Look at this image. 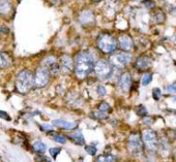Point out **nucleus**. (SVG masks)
<instances>
[{
	"mask_svg": "<svg viewBox=\"0 0 176 162\" xmlns=\"http://www.w3.org/2000/svg\"><path fill=\"white\" fill-rule=\"evenodd\" d=\"M93 56L87 51L77 53L74 58V73L79 80H84L94 69Z\"/></svg>",
	"mask_w": 176,
	"mask_h": 162,
	"instance_id": "f257e3e1",
	"label": "nucleus"
},
{
	"mask_svg": "<svg viewBox=\"0 0 176 162\" xmlns=\"http://www.w3.org/2000/svg\"><path fill=\"white\" fill-rule=\"evenodd\" d=\"M126 149L130 153L131 156L133 157H141L144 152V145L142 141L141 133L135 131L128 135V141H126Z\"/></svg>",
	"mask_w": 176,
	"mask_h": 162,
	"instance_id": "f03ea898",
	"label": "nucleus"
},
{
	"mask_svg": "<svg viewBox=\"0 0 176 162\" xmlns=\"http://www.w3.org/2000/svg\"><path fill=\"white\" fill-rule=\"evenodd\" d=\"M34 86L33 84V75L28 69H23L17 75L16 78V88L17 91L21 94H26Z\"/></svg>",
	"mask_w": 176,
	"mask_h": 162,
	"instance_id": "7ed1b4c3",
	"label": "nucleus"
},
{
	"mask_svg": "<svg viewBox=\"0 0 176 162\" xmlns=\"http://www.w3.org/2000/svg\"><path fill=\"white\" fill-rule=\"evenodd\" d=\"M142 141H143L144 149L148 153H155L159 151L160 137L154 130L150 128H146L142 131Z\"/></svg>",
	"mask_w": 176,
	"mask_h": 162,
	"instance_id": "20e7f679",
	"label": "nucleus"
},
{
	"mask_svg": "<svg viewBox=\"0 0 176 162\" xmlns=\"http://www.w3.org/2000/svg\"><path fill=\"white\" fill-rule=\"evenodd\" d=\"M96 46L98 49L100 50L103 54H113L115 50L117 48V40L112 36L111 34H108V33H104L101 34L98 37L96 40Z\"/></svg>",
	"mask_w": 176,
	"mask_h": 162,
	"instance_id": "39448f33",
	"label": "nucleus"
},
{
	"mask_svg": "<svg viewBox=\"0 0 176 162\" xmlns=\"http://www.w3.org/2000/svg\"><path fill=\"white\" fill-rule=\"evenodd\" d=\"M94 73L98 80H107L111 76L113 69H112V64L107 60L100 59L94 64Z\"/></svg>",
	"mask_w": 176,
	"mask_h": 162,
	"instance_id": "423d86ee",
	"label": "nucleus"
},
{
	"mask_svg": "<svg viewBox=\"0 0 176 162\" xmlns=\"http://www.w3.org/2000/svg\"><path fill=\"white\" fill-rule=\"evenodd\" d=\"M51 73L47 67L38 66L35 69V72L33 75V84H34L35 88H44L48 85L49 81H50Z\"/></svg>",
	"mask_w": 176,
	"mask_h": 162,
	"instance_id": "0eeeda50",
	"label": "nucleus"
},
{
	"mask_svg": "<svg viewBox=\"0 0 176 162\" xmlns=\"http://www.w3.org/2000/svg\"><path fill=\"white\" fill-rule=\"evenodd\" d=\"M132 61V56L128 52H117V53L112 54L111 58H110V63L113 66L118 67V68H123L126 67Z\"/></svg>",
	"mask_w": 176,
	"mask_h": 162,
	"instance_id": "6e6552de",
	"label": "nucleus"
},
{
	"mask_svg": "<svg viewBox=\"0 0 176 162\" xmlns=\"http://www.w3.org/2000/svg\"><path fill=\"white\" fill-rule=\"evenodd\" d=\"M59 67H60V72L63 75H69L72 70H74V61L72 60L71 56L64 54L61 56L59 61Z\"/></svg>",
	"mask_w": 176,
	"mask_h": 162,
	"instance_id": "1a4fd4ad",
	"label": "nucleus"
},
{
	"mask_svg": "<svg viewBox=\"0 0 176 162\" xmlns=\"http://www.w3.org/2000/svg\"><path fill=\"white\" fill-rule=\"evenodd\" d=\"M132 87V76L131 73L125 71V72L121 73V75L118 78V88L121 92L126 93L131 90Z\"/></svg>",
	"mask_w": 176,
	"mask_h": 162,
	"instance_id": "9d476101",
	"label": "nucleus"
},
{
	"mask_svg": "<svg viewBox=\"0 0 176 162\" xmlns=\"http://www.w3.org/2000/svg\"><path fill=\"white\" fill-rule=\"evenodd\" d=\"M65 101H66V104L71 109H78V107H80L83 104L82 97L77 92H69V93H67L66 97H65Z\"/></svg>",
	"mask_w": 176,
	"mask_h": 162,
	"instance_id": "9b49d317",
	"label": "nucleus"
},
{
	"mask_svg": "<svg viewBox=\"0 0 176 162\" xmlns=\"http://www.w3.org/2000/svg\"><path fill=\"white\" fill-rule=\"evenodd\" d=\"M152 66V60L150 57L146 55H141L135 61V68L138 69L139 71H145L148 70Z\"/></svg>",
	"mask_w": 176,
	"mask_h": 162,
	"instance_id": "f8f14e48",
	"label": "nucleus"
},
{
	"mask_svg": "<svg viewBox=\"0 0 176 162\" xmlns=\"http://www.w3.org/2000/svg\"><path fill=\"white\" fill-rule=\"evenodd\" d=\"M118 44L120 47L121 51L123 52H131L134 48V40L128 34H122L118 37Z\"/></svg>",
	"mask_w": 176,
	"mask_h": 162,
	"instance_id": "ddd939ff",
	"label": "nucleus"
},
{
	"mask_svg": "<svg viewBox=\"0 0 176 162\" xmlns=\"http://www.w3.org/2000/svg\"><path fill=\"white\" fill-rule=\"evenodd\" d=\"M79 21L82 25L84 26H89L94 23V15L91 10H85L80 13L79 15Z\"/></svg>",
	"mask_w": 176,
	"mask_h": 162,
	"instance_id": "4468645a",
	"label": "nucleus"
},
{
	"mask_svg": "<svg viewBox=\"0 0 176 162\" xmlns=\"http://www.w3.org/2000/svg\"><path fill=\"white\" fill-rule=\"evenodd\" d=\"M67 138H69L74 144L78 146H84L85 145V136L83 135L81 130H73L69 132Z\"/></svg>",
	"mask_w": 176,
	"mask_h": 162,
	"instance_id": "2eb2a0df",
	"label": "nucleus"
},
{
	"mask_svg": "<svg viewBox=\"0 0 176 162\" xmlns=\"http://www.w3.org/2000/svg\"><path fill=\"white\" fill-rule=\"evenodd\" d=\"M52 125L55 127L61 128L63 130H74L77 127V124L74 122H69V121L63 120V119H56V120L52 121Z\"/></svg>",
	"mask_w": 176,
	"mask_h": 162,
	"instance_id": "dca6fc26",
	"label": "nucleus"
},
{
	"mask_svg": "<svg viewBox=\"0 0 176 162\" xmlns=\"http://www.w3.org/2000/svg\"><path fill=\"white\" fill-rule=\"evenodd\" d=\"M151 20L155 24H162L165 21V13L162 10H155L151 13Z\"/></svg>",
	"mask_w": 176,
	"mask_h": 162,
	"instance_id": "f3484780",
	"label": "nucleus"
},
{
	"mask_svg": "<svg viewBox=\"0 0 176 162\" xmlns=\"http://www.w3.org/2000/svg\"><path fill=\"white\" fill-rule=\"evenodd\" d=\"M12 10V4L8 0H0V15L6 16Z\"/></svg>",
	"mask_w": 176,
	"mask_h": 162,
	"instance_id": "a211bd4d",
	"label": "nucleus"
},
{
	"mask_svg": "<svg viewBox=\"0 0 176 162\" xmlns=\"http://www.w3.org/2000/svg\"><path fill=\"white\" fill-rule=\"evenodd\" d=\"M117 157L113 155L112 153H108V154H103L96 157L95 162H116Z\"/></svg>",
	"mask_w": 176,
	"mask_h": 162,
	"instance_id": "6ab92c4d",
	"label": "nucleus"
},
{
	"mask_svg": "<svg viewBox=\"0 0 176 162\" xmlns=\"http://www.w3.org/2000/svg\"><path fill=\"white\" fill-rule=\"evenodd\" d=\"M32 149L35 153H37V154H44L47 150V146L45 145L43 141H37L32 144Z\"/></svg>",
	"mask_w": 176,
	"mask_h": 162,
	"instance_id": "aec40b11",
	"label": "nucleus"
},
{
	"mask_svg": "<svg viewBox=\"0 0 176 162\" xmlns=\"http://www.w3.org/2000/svg\"><path fill=\"white\" fill-rule=\"evenodd\" d=\"M10 59L8 57L3 53H0V69L1 68H6L10 66Z\"/></svg>",
	"mask_w": 176,
	"mask_h": 162,
	"instance_id": "412c9836",
	"label": "nucleus"
},
{
	"mask_svg": "<svg viewBox=\"0 0 176 162\" xmlns=\"http://www.w3.org/2000/svg\"><path fill=\"white\" fill-rule=\"evenodd\" d=\"M151 81H152V75L151 73H145V75H143L141 78V85L142 86H148V85L151 83Z\"/></svg>",
	"mask_w": 176,
	"mask_h": 162,
	"instance_id": "4be33fe9",
	"label": "nucleus"
},
{
	"mask_svg": "<svg viewBox=\"0 0 176 162\" xmlns=\"http://www.w3.org/2000/svg\"><path fill=\"white\" fill-rule=\"evenodd\" d=\"M136 114L138 115L139 117L144 118V117L148 116V111H147V109L144 107V105H139V107L136 109Z\"/></svg>",
	"mask_w": 176,
	"mask_h": 162,
	"instance_id": "5701e85b",
	"label": "nucleus"
},
{
	"mask_svg": "<svg viewBox=\"0 0 176 162\" xmlns=\"http://www.w3.org/2000/svg\"><path fill=\"white\" fill-rule=\"evenodd\" d=\"M53 141H56V143L58 144H61V145H64L65 143H66V137L64 135H62V134H59V133H55L53 136Z\"/></svg>",
	"mask_w": 176,
	"mask_h": 162,
	"instance_id": "b1692460",
	"label": "nucleus"
},
{
	"mask_svg": "<svg viewBox=\"0 0 176 162\" xmlns=\"http://www.w3.org/2000/svg\"><path fill=\"white\" fill-rule=\"evenodd\" d=\"M151 96H152V98L155 101H159L160 99H161V97H162L161 89H160V88H153L152 92H151Z\"/></svg>",
	"mask_w": 176,
	"mask_h": 162,
	"instance_id": "393cba45",
	"label": "nucleus"
},
{
	"mask_svg": "<svg viewBox=\"0 0 176 162\" xmlns=\"http://www.w3.org/2000/svg\"><path fill=\"white\" fill-rule=\"evenodd\" d=\"M110 104L108 102H106V101H101L100 104L98 105V111L100 112H107L110 109Z\"/></svg>",
	"mask_w": 176,
	"mask_h": 162,
	"instance_id": "a878e982",
	"label": "nucleus"
},
{
	"mask_svg": "<svg viewBox=\"0 0 176 162\" xmlns=\"http://www.w3.org/2000/svg\"><path fill=\"white\" fill-rule=\"evenodd\" d=\"M85 151L88 153V154L90 155V156H95L96 153H98V149H96V147H94V146L92 145H86L85 146Z\"/></svg>",
	"mask_w": 176,
	"mask_h": 162,
	"instance_id": "bb28decb",
	"label": "nucleus"
},
{
	"mask_svg": "<svg viewBox=\"0 0 176 162\" xmlns=\"http://www.w3.org/2000/svg\"><path fill=\"white\" fill-rule=\"evenodd\" d=\"M96 93H98V96L104 97L105 95H107V89H106V87L104 85H98L96 87Z\"/></svg>",
	"mask_w": 176,
	"mask_h": 162,
	"instance_id": "cd10ccee",
	"label": "nucleus"
},
{
	"mask_svg": "<svg viewBox=\"0 0 176 162\" xmlns=\"http://www.w3.org/2000/svg\"><path fill=\"white\" fill-rule=\"evenodd\" d=\"M92 115H93L94 118L98 119V120H105V119L108 118V114H107V112H100V111H96L95 112H93Z\"/></svg>",
	"mask_w": 176,
	"mask_h": 162,
	"instance_id": "c85d7f7f",
	"label": "nucleus"
},
{
	"mask_svg": "<svg viewBox=\"0 0 176 162\" xmlns=\"http://www.w3.org/2000/svg\"><path fill=\"white\" fill-rule=\"evenodd\" d=\"M60 152H61V149H60V148H51V149H49V153H50L51 157L53 159L57 158V156L60 154Z\"/></svg>",
	"mask_w": 176,
	"mask_h": 162,
	"instance_id": "c756f323",
	"label": "nucleus"
},
{
	"mask_svg": "<svg viewBox=\"0 0 176 162\" xmlns=\"http://www.w3.org/2000/svg\"><path fill=\"white\" fill-rule=\"evenodd\" d=\"M153 118L150 116H146L144 117V118H142V122H143L144 125H147V126H150L153 124Z\"/></svg>",
	"mask_w": 176,
	"mask_h": 162,
	"instance_id": "7c9ffc66",
	"label": "nucleus"
},
{
	"mask_svg": "<svg viewBox=\"0 0 176 162\" xmlns=\"http://www.w3.org/2000/svg\"><path fill=\"white\" fill-rule=\"evenodd\" d=\"M166 92L167 93H171V94H175L176 93V83L170 84L169 86L166 87Z\"/></svg>",
	"mask_w": 176,
	"mask_h": 162,
	"instance_id": "2f4dec72",
	"label": "nucleus"
},
{
	"mask_svg": "<svg viewBox=\"0 0 176 162\" xmlns=\"http://www.w3.org/2000/svg\"><path fill=\"white\" fill-rule=\"evenodd\" d=\"M40 129L44 132H49V131H53V125H48V124H43L40 125Z\"/></svg>",
	"mask_w": 176,
	"mask_h": 162,
	"instance_id": "473e14b6",
	"label": "nucleus"
},
{
	"mask_svg": "<svg viewBox=\"0 0 176 162\" xmlns=\"http://www.w3.org/2000/svg\"><path fill=\"white\" fill-rule=\"evenodd\" d=\"M0 118L3 119V120H6V121H10V120H12V118L10 117V115H8L7 112H3V111H0Z\"/></svg>",
	"mask_w": 176,
	"mask_h": 162,
	"instance_id": "72a5a7b5",
	"label": "nucleus"
},
{
	"mask_svg": "<svg viewBox=\"0 0 176 162\" xmlns=\"http://www.w3.org/2000/svg\"><path fill=\"white\" fill-rule=\"evenodd\" d=\"M8 32V29L6 28V27H1L0 26V35L2 34H5V33Z\"/></svg>",
	"mask_w": 176,
	"mask_h": 162,
	"instance_id": "f704fd0d",
	"label": "nucleus"
},
{
	"mask_svg": "<svg viewBox=\"0 0 176 162\" xmlns=\"http://www.w3.org/2000/svg\"><path fill=\"white\" fill-rule=\"evenodd\" d=\"M92 1H101V0H92Z\"/></svg>",
	"mask_w": 176,
	"mask_h": 162,
	"instance_id": "c9c22d12",
	"label": "nucleus"
},
{
	"mask_svg": "<svg viewBox=\"0 0 176 162\" xmlns=\"http://www.w3.org/2000/svg\"><path fill=\"white\" fill-rule=\"evenodd\" d=\"M175 65H176V61H175Z\"/></svg>",
	"mask_w": 176,
	"mask_h": 162,
	"instance_id": "e433bc0d",
	"label": "nucleus"
}]
</instances>
